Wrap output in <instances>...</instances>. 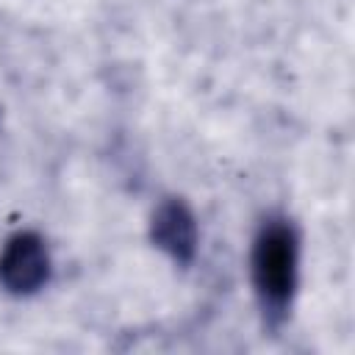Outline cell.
<instances>
[{
	"instance_id": "3957f363",
	"label": "cell",
	"mask_w": 355,
	"mask_h": 355,
	"mask_svg": "<svg viewBox=\"0 0 355 355\" xmlns=\"http://www.w3.org/2000/svg\"><path fill=\"white\" fill-rule=\"evenodd\" d=\"M147 236L175 266L189 269L200 252V225L191 205L183 197H161L150 214Z\"/></svg>"
},
{
	"instance_id": "6da1fadb",
	"label": "cell",
	"mask_w": 355,
	"mask_h": 355,
	"mask_svg": "<svg viewBox=\"0 0 355 355\" xmlns=\"http://www.w3.org/2000/svg\"><path fill=\"white\" fill-rule=\"evenodd\" d=\"M302 236L286 211H266L250 241V283L266 330L277 333L288 324L300 291Z\"/></svg>"
},
{
	"instance_id": "7a4b0ae2",
	"label": "cell",
	"mask_w": 355,
	"mask_h": 355,
	"mask_svg": "<svg viewBox=\"0 0 355 355\" xmlns=\"http://www.w3.org/2000/svg\"><path fill=\"white\" fill-rule=\"evenodd\" d=\"M53 277V255L39 230L22 227L0 247V288L11 297H33Z\"/></svg>"
}]
</instances>
